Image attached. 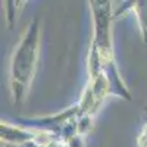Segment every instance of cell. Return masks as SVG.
Instances as JSON below:
<instances>
[{"label": "cell", "instance_id": "obj_7", "mask_svg": "<svg viewBox=\"0 0 147 147\" xmlns=\"http://www.w3.org/2000/svg\"><path fill=\"white\" fill-rule=\"evenodd\" d=\"M137 147H147V124L143 127L141 132L137 137Z\"/></svg>", "mask_w": 147, "mask_h": 147}, {"label": "cell", "instance_id": "obj_5", "mask_svg": "<svg viewBox=\"0 0 147 147\" xmlns=\"http://www.w3.org/2000/svg\"><path fill=\"white\" fill-rule=\"evenodd\" d=\"M3 147H13V146H3ZM15 147H69L66 143L62 140H59L55 134H52L50 137H47L41 141H34V143H27L22 146H15Z\"/></svg>", "mask_w": 147, "mask_h": 147}, {"label": "cell", "instance_id": "obj_1", "mask_svg": "<svg viewBox=\"0 0 147 147\" xmlns=\"http://www.w3.org/2000/svg\"><path fill=\"white\" fill-rule=\"evenodd\" d=\"M91 12L93 34L87 53V74L88 78L99 74H106L115 90V96L131 100V93L122 80L115 62L113 53V3L109 0H93L88 2Z\"/></svg>", "mask_w": 147, "mask_h": 147}, {"label": "cell", "instance_id": "obj_6", "mask_svg": "<svg viewBox=\"0 0 147 147\" xmlns=\"http://www.w3.org/2000/svg\"><path fill=\"white\" fill-rule=\"evenodd\" d=\"M25 2H5V10H6V19L9 22V27L12 28L16 22L19 12L22 10Z\"/></svg>", "mask_w": 147, "mask_h": 147}, {"label": "cell", "instance_id": "obj_2", "mask_svg": "<svg viewBox=\"0 0 147 147\" xmlns=\"http://www.w3.org/2000/svg\"><path fill=\"white\" fill-rule=\"evenodd\" d=\"M41 21L32 18L22 31L9 62V87L15 103H22L30 93L40 63Z\"/></svg>", "mask_w": 147, "mask_h": 147}, {"label": "cell", "instance_id": "obj_4", "mask_svg": "<svg viewBox=\"0 0 147 147\" xmlns=\"http://www.w3.org/2000/svg\"><path fill=\"white\" fill-rule=\"evenodd\" d=\"M131 13L136 18L141 38L147 43V2H131Z\"/></svg>", "mask_w": 147, "mask_h": 147}, {"label": "cell", "instance_id": "obj_3", "mask_svg": "<svg viewBox=\"0 0 147 147\" xmlns=\"http://www.w3.org/2000/svg\"><path fill=\"white\" fill-rule=\"evenodd\" d=\"M109 96H115V90L106 74L102 72L99 75L88 78L87 85L81 93L80 102L77 103L80 116L94 119Z\"/></svg>", "mask_w": 147, "mask_h": 147}]
</instances>
